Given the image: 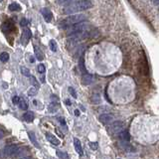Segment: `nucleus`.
Here are the masks:
<instances>
[{"label":"nucleus","instance_id":"1","mask_svg":"<svg viewBox=\"0 0 159 159\" xmlns=\"http://www.w3.org/2000/svg\"><path fill=\"white\" fill-rule=\"evenodd\" d=\"M93 7V3L91 0H78L73 3H70L69 5L64 8L63 12L65 14H75L77 12L84 11Z\"/></svg>","mask_w":159,"mask_h":159},{"label":"nucleus","instance_id":"2","mask_svg":"<svg viewBox=\"0 0 159 159\" xmlns=\"http://www.w3.org/2000/svg\"><path fill=\"white\" fill-rule=\"evenodd\" d=\"M86 19H87V17L84 14H75V15L72 14L71 16L67 17L66 19H64L63 21L61 22V26H62L63 28H66V27H68V26L76 24V23L84 21V20H86Z\"/></svg>","mask_w":159,"mask_h":159},{"label":"nucleus","instance_id":"3","mask_svg":"<svg viewBox=\"0 0 159 159\" xmlns=\"http://www.w3.org/2000/svg\"><path fill=\"white\" fill-rule=\"evenodd\" d=\"M65 30H66L68 36L78 33V32H81V31H84V30H87V22L86 20H84V21H81L79 23H76V24L66 27Z\"/></svg>","mask_w":159,"mask_h":159},{"label":"nucleus","instance_id":"4","mask_svg":"<svg viewBox=\"0 0 159 159\" xmlns=\"http://www.w3.org/2000/svg\"><path fill=\"white\" fill-rule=\"evenodd\" d=\"M18 148L19 147L17 144H9L3 148L2 150H3V153L5 155V157H10V156H14Z\"/></svg>","mask_w":159,"mask_h":159},{"label":"nucleus","instance_id":"5","mask_svg":"<svg viewBox=\"0 0 159 159\" xmlns=\"http://www.w3.org/2000/svg\"><path fill=\"white\" fill-rule=\"evenodd\" d=\"M110 131L114 134H118L120 132V131H122L124 129V123L122 121L120 120H116V121H113V123H111L110 126Z\"/></svg>","mask_w":159,"mask_h":159},{"label":"nucleus","instance_id":"6","mask_svg":"<svg viewBox=\"0 0 159 159\" xmlns=\"http://www.w3.org/2000/svg\"><path fill=\"white\" fill-rule=\"evenodd\" d=\"M31 37H32L31 30H30L29 28H25V30L23 31L22 36H21V43H22V45L26 46L27 44L29 43L30 39H31Z\"/></svg>","mask_w":159,"mask_h":159},{"label":"nucleus","instance_id":"7","mask_svg":"<svg viewBox=\"0 0 159 159\" xmlns=\"http://www.w3.org/2000/svg\"><path fill=\"white\" fill-rule=\"evenodd\" d=\"M99 120L103 124H107V123H110L113 120V114H110V113H103V114H100V116Z\"/></svg>","mask_w":159,"mask_h":159},{"label":"nucleus","instance_id":"8","mask_svg":"<svg viewBox=\"0 0 159 159\" xmlns=\"http://www.w3.org/2000/svg\"><path fill=\"white\" fill-rule=\"evenodd\" d=\"M46 138H47V140H48L50 143H52L53 145H55V146H58V145L61 144V141L58 139V138H57L55 135L51 134L49 132L46 133Z\"/></svg>","mask_w":159,"mask_h":159},{"label":"nucleus","instance_id":"9","mask_svg":"<svg viewBox=\"0 0 159 159\" xmlns=\"http://www.w3.org/2000/svg\"><path fill=\"white\" fill-rule=\"evenodd\" d=\"M41 13H42V15H43L44 19H45L46 22L49 23V22L52 21V19H53V14H52V12H51L48 8H43V9L41 10Z\"/></svg>","mask_w":159,"mask_h":159},{"label":"nucleus","instance_id":"10","mask_svg":"<svg viewBox=\"0 0 159 159\" xmlns=\"http://www.w3.org/2000/svg\"><path fill=\"white\" fill-rule=\"evenodd\" d=\"M82 82L84 84H86V86H89L93 82H94V77L91 75V74H83V77H82Z\"/></svg>","mask_w":159,"mask_h":159},{"label":"nucleus","instance_id":"11","mask_svg":"<svg viewBox=\"0 0 159 159\" xmlns=\"http://www.w3.org/2000/svg\"><path fill=\"white\" fill-rule=\"evenodd\" d=\"M74 145H75V149L77 151L78 154L83 155V148H82V143H81V140L78 139V138H74Z\"/></svg>","mask_w":159,"mask_h":159},{"label":"nucleus","instance_id":"12","mask_svg":"<svg viewBox=\"0 0 159 159\" xmlns=\"http://www.w3.org/2000/svg\"><path fill=\"white\" fill-rule=\"evenodd\" d=\"M2 30L4 32L6 31H10V30L13 29V27H14V24H13V22L11 20H6V21L2 24Z\"/></svg>","mask_w":159,"mask_h":159},{"label":"nucleus","instance_id":"13","mask_svg":"<svg viewBox=\"0 0 159 159\" xmlns=\"http://www.w3.org/2000/svg\"><path fill=\"white\" fill-rule=\"evenodd\" d=\"M118 135H119L120 139L122 140V141H127V142H128V141H129V139H130V134L126 129H123L122 131H120V132L118 133Z\"/></svg>","mask_w":159,"mask_h":159},{"label":"nucleus","instance_id":"14","mask_svg":"<svg viewBox=\"0 0 159 159\" xmlns=\"http://www.w3.org/2000/svg\"><path fill=\"white\" fill-rule=\"evenodd\" d=\"M34 53H35V55H36V58L37 60H39V61H42L44 59V55H43V52H42V50L39 48L38 46H34Z\"/></svg>","mask_w":159,"mask_h":159},{"label":"nucleus","instance_id":"15","mask_svg":"<svg viewBox=\"0 0 159 159\" xmlns=\"http://www.w3.org/2000/svg\"><path fill=\"white\" fill-rule=\"evenodd\" d=\"M58 109H59V103L58 101H51V103L49 104V107H48V110H49V111L50 113H56L57 110H58Z\"/></svg>","mask_w":159,"mask_h":159},{"label":"nucleus","instance_id":"16","mask_svg":"<svg viewBox=\"0 0 159 159\" xmlns=\"http://www.w3.org/2000/svg\"><path fill=\"white\" fill-rule=\"evenodd\" d=\"M23 119L27 122H32L34 120V113L32 111H27L24 114H23Z\"/></svg>","mask_w":159,"mask_h":159},{"label":"nucleus","instance_id":"17","mask_svg":"<svg viewBox=\"0 0 159 159\" xmlns=\"http://www.w3.org/2000/svg\"><path fill=\"white\" fill-rule=\"evenodd\" d=\"M56 154L60 159H70L69 154L67 153L65 151H62V150H57L56 151Z\"/></svg>","mask_w":159,"mask_h":159},{"label":"nucleus","instance_id":"18","mask_svg":"<svg viewBox=\"0 0 159 159\" xmlns=\"http://www.w3.org/2000/svg\"><path fill=\"white\" fill-rule=\"evenodd\" d=\"M119 144H120V146H121V148H122V149L126 150V151H128V152L133 150V147L131 146L129 143H127V141H123V142H121V143H119Z\"/></svg>","mask_w":159,"mask_h":159},{"label":"nucleus","instance_id":"19","mask_svg":"<svg viewBox=\"0 0 159 159\" xmlns=\"http://www.w3.org/2000/svg\"><path fill=\"white\" fill-rule=\"evenodd\" d=\"M18 104H19V107L22 110H26L27 109H28V103H27L24 99H20Z\"/></svg>","mask_w":159,"mask_h":159},{"label":"nucleus","instance_id":"20","mask_svg":"<svg viewBox=\"0 0 159 159\" xmlns=\"http://www.w3.org/2000/svg\"><path fill=\"white\" fill-rule=\"evenodd\" d=\"M9 10L10 11H12V12H14V11H20L21 10V6H20L18 3H11V4L9 5Z\"/></svg>","mask_w":159,"mask_h":159},{"label":"nucleus","instance_id":"21","mask_svg":"<svg viewBox=\"0 0 159 159\" xmlns=\"http://www.w3.org/2000/svg\"><path fill=\"white\" fill-rule=\"evenodd\" d=\"M49 46H50V49L52 52H57V50H58V44H57L55 40H50Z\"/></svg>","mask_w":159,"mask_h":159},{"label":"nucleus","instance_id":"22","mask_svg":"<svg viewBox=\"0 0 159 159\" xmlns=\"http://www.w3.org/2000/svg\"><path fill=\"white\" fill-rule=\"evenodd\" d=\"M28 134H29L30 140L32 141V142H33V144L35 145V146H36L37 148H39V144H38V141H37V139H36L35 133H34V132H32V131H30V132H29Z\"/></svg>","mask_w":159,"mask_h":159},{"label":"nucleus","instance_id":"23","mask_svg":"<svg viewBox=\"0 0 159 159\" xmlns=\"http://www.w3.org/2000/svg\"><path fill=\"white\" fill-rule=\"evenodd\" d=\"M8 60H9V54L8 53L3 52L0 54V61H1L2 63H6Z\"/></svg>","mask_w":159,"mask_h":159},{"label":"nucleus","instance_id":"24","mask_svg":"<svg viewBox=\"0 0 159 159\" xmlns=\"http://www.w3.org/2000/svg\"><path fill=\"white\" fill-rule=\"evenodd\" d=\"M37 93H38V89H37V87H30V89L28 90V96H30V97L36 96Z\"/></svg>","mask_w":159,"mask_h":159},{"label":"nucleus","instance_id":"25","mask_svg":"<svg viewBox=\"0 0 159 159\" xmlns=\"http://www.w3.org/2000/svg\"><path fill=\"white\" fill-rule=\"evenodd\" d=\"M79 66H80V69H81V71H82V72H83V74H86V73H87V71H86V67H84V58H83V57L80 59Z\"/></svg>","mask_w":159,"mask_h":159},{"label":"nucleus","instance_id":"26","mask_svg":"<svg viewBox=\"0 0 159 159\" xmlns=\"http://www.w3.org/2000/svg\"><path fill=\"white\" fill-rule=\"evenodd\" d=\"M30 82H31V84H33V87H37V89H38V87H40V86H39V83H38V81L36 80V78L34 77V76L30 77Z\"/></svg>","mask_w":159,"mask_h":159},{"label":"nucleus","instance_id":"27","mask_svg":"<svg viewBox=\"0 0 159 159\" xmlns=\"http://www.w3.org/2000/svg\"><path fill=\"white\" fill-rule=\"evenodd\" d=\"M21 73H22V75H24L26 77H30V71H29L28 68L21 67Z\"/></svg>","mask_w":159,"mask_h":159},{"label":"nucleus","instance_id":"28","mask_svg":"<svg viewBox=\"0 0 159 159\" xmlns=\"http://www.w3.org/2000/svg\"><path fill=\"white\" fill-rule=\"evenodd\" d=\"M73 0H56V2L60 5H68L72 2Z\"/></svg>","mask_w":159,"mask_h":159},{"label":"nucleus","instance_id":"29","mask_svg":"<svg viewBox=\"0 0 159 159\" xmlns=\"http://www.w3.org/2000/svg\"><path fill=\"white\" fill-rule=\"evenodd\" d=\"M92 101L94 103H100V99L99 94H94L92 97Z\"/></svg>","mask_w":159,"mask_h":159},{"label":"nucleus","instance_id":"30","mask_svg":"<svg viewBox=\"0 0 159 159\" xmlns=\"http://www.w3.org/2000/svg\"><path fill=\"white\" fill-rule=\"evenodd\" d=\"M69 93L71 94V96H73L74 99H77V97H78L77 93H76V91H75V89H74V87H69Z\"/></svg>","mask_w":159,"mask_h":159},{"label":"nucleus","instance_id":"31","mask_svg":"<svg viewBox=\"0 0 159 159\" xmlns=\"http://www.w3.org/2000/svg\"><path fill=\"white\" fill-rule=\"evenodd\" d=\"M37 69H38V72H39L40 74H44V73L46 72V68H45V66L43 65V64H40Z\"/></svg>","mask_w":159,"mask_h":159},{"label":"nucleus","instance_id":"32","mask_svg":"<svg viewBox=\"0 0 159 159\" xmlns=\"http://www.w3.org/2000/svg\"><path fill=\"white\" fill-rule=\"evenodd\" d=\"M90 147L92 148L93 150H97L99 148V143L97 142H91L90 143Z\"/></svg>","mask_w":159,"mask_h":159},{"label":"nucleus","instance_id":"33","mask_svg":"<svg viewBox=\"0 0 159 159\" xmlns=\"http://www.w3.org/2000/svg\"><path fill=\"white\" fill-rule=\"evenodd\" d=\"M28 24H29V21H28V20H27L26 18H23V19L21 20V22H20V25L23 26V27L27 26Z\"/></svg>","mask_w":159,"mask_h":159},{"label":"nucleus","instance_id":"34","mask_svg":"<svg viewBox=\"0 0 159 159\" xmlns=\"http://www.w3.org/2000/svg\"><path fill=\"white\" fill-rule=\"evenodd\" d=\"M59 122L62 124V126L65 127V128H67V124H66V120H65V118L64 117H59Z\"/></svg>","mask_w":159,"mask_h":159},{"label":"nucleus","instance_id":"35","mask_svg":"<svg viewBox=\"0 0 159 159\" xmlns=\"http://www.w3.org/2000/svg\"><path fill=\"white\" fill-rule=\"evenodd\" d=\"M19 100H20V97H17V96L13 97V99H12L13 103H14V104H18V103H19Z\"/></svg>","mask_w":159,"mask_h":159},{"label":"nucleus","instance_id":"36","mask_svg":"<svg viewBox=\"0 0 159 159\" xmlns=\"http://www.w3.org/2000/svg\"><path fill=\"white\" fill-rule=\"evenodd\" d=\"M56 133L58 134V135H59V136H60L61 138H63V137H64V134H63L62 132H61L59 128H56Z\"/></svg>","mask_w":159,"mask_h":159},{"label":"nucleus","instance_id":"37","mask_svg":"<svg viewBox=\"0 0 159 159\" xmlns=\"http://www.w3.org/2000/svg\"><path fill=\"white\" fill-rule=\"evenodd\" d=\"M4 158H6V157H5L4 153H3V150L0 149V159H4Z\"/></svg>","mask_w":159,"mask_h":159},{"label":"nucleus","instance_id":"38","mask_svg":"<svg viewBox=\"0 0 159 159\" xmlns=\"http://www.w3.org/2000/svg\"><path fill=\"white\" fill-rule=\"evenodd\" d=\"M152 3H153V4L155 5V6H158V0H152Z\"/></svg>","mask_w":159,"mask_h":159},{"label":"nucleus","instance_id":"39","mask_svg":"<svg viewBox=\"0 0 159 159\" xmlns=\"http://www.w3.org/2000/svg\"><path fill=\"white\" fill-rule=\"evenodd\" d=\"M3 135H4V132H3L1 129H0V139H1V138L3 137Z\"/></svg>","mask_w":159,"mask_h":159},{"label":"nucleus","instance_id":"40","mask_svg":"<svg viewBox=\"0 0 159 159\" xmlns=\"http://www.w3.org/2000/svg\"><path fill=\"white\" fill-rule=\"evenodd\" d=\"M75 114H76L77 116H80V111L78 110H75Z\"/></svg>","mask_w":159,"mask_h":159},{"label":"nucleus","instance_id":"41","mask_svg":"<svg viewBox=\"0 0 159 159\" xmlns=\"http://www.w3.org/2000/svg\"><path fill=\"white\" fill-rule=\"evenodd\" d=\"M20 159H32V157H30V156H24V157H22V158H20Z\"/></svg>","mask_w":159,"mask_h":159},{"label":"nucleus","instance_id":"42","mask_svg":"<svg viewBox=\"0 0 159 159\" xmlns=\"http://www.w3.org/2000/svg\"><path fill=\"white\" fill-rule=\"evenodd\" d=\"M30 61H31V63H35V59H34L33 57H31V58H30Z\"/></svg>","mask_w":159,"mask_h":159},{"label":"nucleus","instance_id":"43","mask_svg":"<svg viewBox=\"0 0 159 159\" xmlns=\"http://www.w3.org/2000/svg\"><path fill=\"white\" fill-rule=\"evenodd\" d=\"M66 103L68 104V106H71V101H70L69 100H66Z\"/></svg>","mask_w":159,"mask_h":159},{"label":"nucleus","instance_id":"44","mask_svg":"<svg viewBox=\"0 0 159 159\" xmlns=\"http://www.w3.org/2000/svg\"><path fill=\"white\" fill-rule=\"evenodd\" d=\"M3 1V0H0V2H2Z\"/></svg>","mask_w":159,"mask_h":159}]
</instances>
